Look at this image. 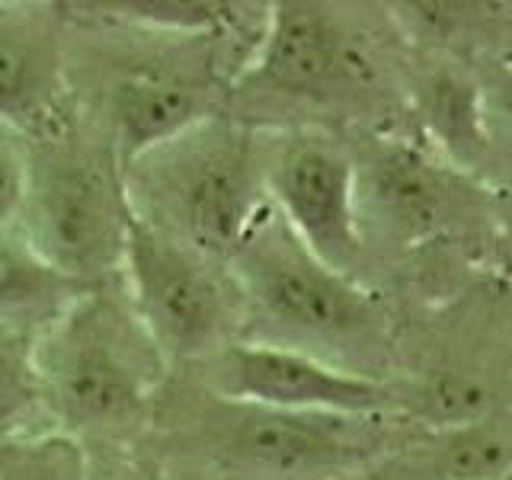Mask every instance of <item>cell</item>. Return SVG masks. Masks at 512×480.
Instances as JSON below:
<instances>
[{"instance_id": "6da1fadb", "label": "cell", "mask_w": 512, "mask_h": 480, "mask_svg": "<svg viewBox=\"0 0 512 480\" xmlns=\"http://www.w3.org/2000/svg\"><path fill=\"white\" fill-rule=\"evenodd\" d=\"M250 343L314 356L352 375L378 378L388 362V314L365 288L336 272L288 231L272 205L228 256Z\"/></svg>"}, {"instance_id": "7a4b0ae2", "label": "cell", "mask_w": 512, "mask_h": 480, "mask_svg": "<svg viewBox=\"0 0 512 480\" xmlns=\"http://www.w3.org/2000/svg\"><path fill=\"white\" fill-rule=\"evenodd\" d=\"M122 176L132 215L221 263L269 205L256 138L224 125L199 122Z\"/></svg>"}, {"instance_id": "3957f363", "label": "cell", "mask_w": 512, "mask_h": 480, "mask_svg": "<svg viewBox=\"0 0 512 480\" xmlns=\"http://www.w3.org/2000/svg\"><path fill=\"white\" fill-rule=\"evenodd\" d=\"M36 362L48 410L52 420L68 426L64 432L135 420L167 365L135 311L106 298L103 288H90L36 333Z\"/></svg>"}, {"instance_id": "277c9868", "label": "cell", "mask_w": 512, "mask_h": 480, "mask_svg": "<svg viewBox=\"0 0 512 480\" xmlns=\"http://www.w3.org/2000/svg\"><path fill=\"white\" fill-rule=\"evenodd\" d=\"M128 221L119 157L52 144L29 154V186L16 228L55 269L90 288L122 272Z\"/></svg>"}, {"instance_id": "5b68a950", "label": "cell", "mask_w": 512, "mask_h": 480, "mask_svg": "<svg viewBox=\"0 0 512 480\" xmlns=\"http://www.w3.org/2000/svg\"><path fill=\"white\" fill-rule=\"evenodd\" d=\"M122 276L138 324L164 359H212L240 340L244 314L231 276L138 215L128 221Z\"/></svg>"}, {"instance_id": "8992f818", "label": "cell", "mask_w": 512, "mask_h": 480, "mask_svg": "<svg viewBox=\"0 0 512 480\" xmlns=\"http://www.w3.org/2000/svg\"><path fill=\"white\" fill-rule=\"evenodd\" d=\"M269 205L320 263L352 276L362 256L352 154L317 132L256 138Z\"/></svg>"}, {"instance_id": "52a82bcc", "label": "cell", "mask_w": 512, "mask_h": 480, "mask_svg": "<svg viewBox=\"0 0 512 480\" xmlns=\"http://www.w3.org/2000/svg\"><path fill=\"white\" fill-rule=\"evenodd\" d=\"M212 388L244 407L285 413H330L378 420L394 407V388L381 378L352 375L295 349L237 340L215 352Z\"/></svg>"}, {"instance_id": "ba28073f", "label": "cell", "mask_w": 512, "mask_h": 480, "mask_svg": "<svg viewBox=\"0 0 512 480\" xmlns=\"http://www.w3.org/2000/svg\"><path fill=\"white\" fill-rule=\"evenodd\" d=\"M256 77L285 93H324L372 77V64L320 4H272L256 48Z\"/></svg>"}, {"instance_id": "9c48e42d", "label": "cell", "mask_w": 512, "mask_h": 480, "mask_svg": "<svg viewBox=\"0 0 512 480\" xmlns=\"http://www.w3.org/2000/svg\"><path fill=\"white\" fill-rule=\"evenodd\" d=\"M356 167L359 234L375 231L397 244H423L439 234L452 208V189L439 167L404 144H381Z\"/></svg>"}, {"instance_id": "30bf717a", "label": "cell", "mask_w": 512, "mask_h": 480, "mask_svg": "<svg viewBox=\"0 0 512 480\" xmlns=\"http://www.w3.org/2000/svg\"><path fill=\"white\" fill-rule=\"evenodd\" d=\"M231 448L240 458L269 471L311 474L362 461L375 455L381 442L375 420H365V416L244 407L231 432Z\"/></svg>"}, {"instance_id": "8fae6325", "label": "cell", "mask_w": 512, "mask_h": 480, "mask_svg": "<svg viewBox=\"0 0 512 480\" xmlns=\"http://www.w3.org/2000/svg\"><path fill=\"white\" fill-rule=\"evenodd\" d=\"M61 100V64L52 29L32 16L0 13V125L13 132L52 122Z\"/></svg>"}, {"instance_id": "7c38bea8", "label": "cell", "mask_w": 512, "mask_h": 480, "mask_svg": "<svg viewBox=\"0 0 512 480\" xmlns=\"http://www.w3.org/2000/svg\"><path fill=\"white\" fill-rule=\"evenodd\" d=\"M112 112L119 132V164L125 170L132 160L205 122L208 90L170 74H135L116 87Z\"/></svg>"}, {"instance_id": "4fadbf2b", "label": "cell", "mask_w": 512, "mask_h": 480, "mask_svg": "<svg viewBox=\"0 0 512 480\" xmlns=\"http://www.w3.org/2000/svg\"><path fill=\"white\" fill-rule=\"evenodd\" d=\"M87 292L90 285L39 256L16 224L0 228V330L42 333Z\"/></svg>"}, {"instance_id": "5bb4252c", "label": "cell", "mask_w": 512, "mask_h": 480, "mask_svg": "<svg viewBox=\"0 0 512 480\" xmlns=\"http://www.w3.org/2000/svg\"><path fill=\"white\" fill-rule=\"evenodd\" d=\"M42 420H52V410L36 362V333L0 330V439L45 432Z\"/></svg>"}, {"instance_id": "9a60e30c", "label": "cell", "mask_w": 512, "mask_h": 480, "mask_svg": "<svg viewBox=\"0 0 512 480\" xmlns=\"http://www.w3.org/2000/svg\"><path fill=\"white\" fill-rule=\"evenodd\" d=\"M442 477L445 480H496L512 468V432L503 410L458 429L442 432Z\"/></svg>"}, {"instance_id": "2e32d148", "label": "cell", "mask_w": 512, "mask_h": 480, "mask_svg": "<svg viewBox=\"0 0 512 480\" xmlns=\"http://www.w3.org/2000/svg\"><path fill=\"white\" fill-rule=\"evenodd\" d=\"M0 480H90V458L64 429L0 439Z\"/></svg>"}, {"instance_id": "e0dca14e", "label": "cell", "mask_w": 512, "mask_h": 480, "mask_svg": "<svg viewBox=\"0 0 512 480\" xmlns=\"http://www.w3.org/2000/svg\"><path fill=\"white\" fill-rule=\"evenodd\" d=\"M416 416H423L436 429H458L484 420V416L503 410L500 388L490 378H480L474 372H439L429 375L416 388Z\"/></svg>"}, {"instance_id": "ac0fdd59", "label": "cell", "mask_w": 512, "mask_h": 480, "mask_svg": "<svg viewBox=\"0 0 512 480\" xmlns=\"http://www.w3.org/2000/svg\"><path fill=\"white\" fill-rule=\"evenodd\" d=\"M96 10H103L106 16H116L125 23H141V26H160V29H180V32H215L221 26H228L237 20L234 4H96Z\"/></svg>"}, {"instance_id": "d6986e66", "label": "cell", "mask_w": 512, "mask_h": 480, "mask_svg": "<svg viewBox=\"0 0 512 480\" xmlns=\"http://www.w3.org/2000/svg\"><path fill=\"white\" fill-rule=\"evenodd\" d=\"M29 186V151L20 132L0 125V228L20 221Z\"/></svg>"}, {"instance_id": "ffe728a7", "label": "cell", "mask_w": 512, "mask_h": 480, "mask_svg": "<svg viewBox=\"0 0 512 480\" xmlns=\"http://www.w3.org/2000/svg\"><path fill=\"white\" fill-rule=\"evenodd\" d=\"M90 480H93V474H90ZM103 480H164V477L151 468H144V464H122V468L106 474Z\"/></svg>"}, {"instance_id": "44dd1931", "label": "cell", "mask_w": 512, "mask_h": 480, "mask_svg": "<svg viewBox=\"0 0 512 480\" xmlns=\"http://www.w3.org/2000/svg\"><path fill=\"white\" fill-rule=\"evenodd\" d=\"M496 480H509V474H506V477H496Z\"/></svg>"}]
</instances>
